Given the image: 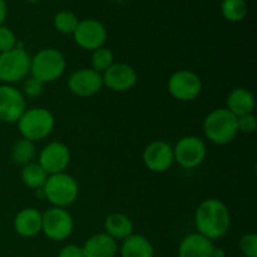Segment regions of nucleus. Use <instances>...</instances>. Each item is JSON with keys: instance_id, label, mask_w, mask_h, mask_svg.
<instances>
[{"instance_id": "2eb2a0df", "label": "nucleus", "mask_w": 257, "mask_h": 257, "mask_svg": "<svg viewBox=\"0 0 257 257\" xmlns=\"http://www.w3.org/2000/svg\"><path fill=\"white\" fill-rule=\"evenodd\" d=\"M103 85L113 92H127L137 84V72L125 63H114L102 73Z\"/></svg>"}, {"instance_id": "7c9ffc66", "label": "nucleus", "mask_w": 257, "mask_h": 257, "mask_svg": "<svg viewBox=\"0 0 257 257\" xmlns=\"http://www.w3.org/2000/svg\"><path fill=\"white\" fill-rule=\"evenodd\" d=\"M58 257H84L82 246H78L75 243H69L60 248Z\"/></svg>"}, {"instance_id": "7ed1b4c3", "label": "nucleus", "mask_w": 257, "mask_h": 257, "mask_svg": "<svg viewBox=\"0 0 257 257\" xmlns=\"http://www.w3.org/2000/svg\"><path fill=\"white\" fill-rule=\"evenodd\" d=\"M67 60L60 50L54 48H44L39 50L30 63V77L35 78L43 84L55 82L65 72Z\"/></svg>"}, {"instance_id": "9b49d317", "label": "nucleus", "mask_w": 257, "mask_h": 257, "mask_svg": "<svg viewBox=\"0 0 257 257\" xmlns=\"http://www.w3.org/2000/svg\"><path fill=\"white\" fill-rule=\"evenodd\" d=\"M27 109V100L22 90L14 85H0V120L4 123H17Z\"/></svg>"}, {"instance_id": "c756f323", "label": "nucleus", "mask_w": 257, "mask_h": 257, "mask_svg": "<svg viewBox=\"0 0 257 257\" xmlns=\"http://www.w3.org/2000/svg\"><path fill=\"white\" fill-rule=\"evenodd\" d=\"M257 128V119L253 113L243 114L237 117V130L238 132H242L245 135H251L256 131Z\"/></svg>"}, {"instance_id": "39448f33", "label": "nucleus", "mask_w": 257, "mask_h": 257, "mask_svg": "<svg viewBox=\"0 0 257 257\" xmlns=\"http://www.w3.org/2000/svg\"><path fill=\"white\" fill-rule=\"evenodd\" d=\"M42 190L45 200L54 207H68L77 201L79 195L77 180L67 172L48 176Z\"/></svg>"}, {"instance_id": "f3484780", "label": "nucleus", "mask_w": 257, "mask_h": 257, "mask_svg": "<svg viewBox=\"0 0 257 257\" xmlns=\"http://www.w3.org/2000/svg\"><path fill=\"white\" fill-rule=\"evenodd\" d=\"M213 241L201 233L195 232L186 236L178 247V257H212Z\"/></svg>"}, {"instance_id": "4be33fe9", "label": "nucleus", "mask_w": 257, "mask_h": 257, "mask_svg": "<svg viewBox=\"0 0 257 257\" xmlns=\"http://www.w3.org/2000/svg\"><path fill=\"white\" fill-rule=\"evenodd\" d=\"M20 177H22L23 183L27 187L33 188V190H39L44 186L45 181H47V172L40 167L38 162H30L28 165L23 166L22 172H20Z\"/></svg>"}, {"instance_id": "423d86ee", "label": "nucleus", "mask_w": 257, "mask_h": 257, "mask_svg": "<svg viewBox=\"0 0 257 257\" xmlns=\"http://www.w3.org/2000/svg\"><path fill=\"white\" fill-rule=\"evenodd\" d=\"M30 63L32 57L22 47L0 53V82L12 85L24 80L30 74Z\"/></svg>"}, {"instance_id": "cd10ccee", "label": "nucleus", "mask_w": 257, "mask_h": 257, "mask_svg": "<svg viewBox=\"0 0 257 257\" xmlns=\"http://www.w3.org/2000/svg\"><path fill=\"white\" fill-rule=\"evenodd\" d=\"M18 47V40L14 32L5 25H0V53L9 52Z\"/></svg>"}, {"instance_id": "4468645a", "label": "nucleus", "mask_w": 257, "mask_h": 257, "mask_svg": "<svg viewBox=\"0 0 257 257\" xmlns=\"http://www.w3.org/2000/svg\"><path fill=\"white\" fill-rule=\"evenodd\" d=\"M142 158L145 166L151 172H166L175 162L173 147L165 141H155L146 147Z\"/></svg>"}, {"instance_id": "a878e982", "label": "nucleus", "mask_w": 257, "mask_h": 257, "mask_svg": "<svg viewBox=\"0 0 257 257\" xmlns=\"http://www.w3.org/2000/svg\"><path fill=\"white\" fill-rule=\"evenodd\" d=\"M90 62H92V69L102 74L110 65L114 64V54L107 47L98 48L93 52Z\"/></svg>"}, {"instance_id": "ddd939ff", "label": "nucleus", "mask_w": 257, "mask_h": 257, "mask_svg": "<svg viewBox=\"0 0 257 257\" xmlns=\"http://www.w3.org/2000/svg\"><path fill=\"white\" fill-rule=\"evenodd\" d=\"M67 84L68 89L77 97H92L102 89V74L92 68H82L69 75Z\"/></svg>"}, {"instance_id": "1a4fd4ad", "label": "nucleus", "mask_w": 257, "mask_h": 257, "mask_svg": "<svg viewBox=\"0 0 257 257\" xmlns=\"http://www.w3.org/2000/svg\"><path fill=\"white\" fill-rule=\"evenodd\" d=\"M74 221L65 208L50 207L42 213V232L49 240L64 241L72 235Z\"/></svg>"}, {"instance_id": "b1692460", "label": "nucleus", "mask_w": 257, "mask_h": 257, "mask_svg": "<svg viewBox=\"0 0 257 257\" xmlns=\"http://www.w3.org/2000/svg\"><path fill=\"white\" fill-rule=\"evenodd\" d=\"M35 155H37V150H35L34 142L24 140V138L18 141L12 148V160L18 165L25 166L33 162Z\"/></svg>"}, {"instance_id": "f8f14e48", "label": "nucleus", "mask_w": 257, "mask_h": 257, "mask_svg": "<svg viewBox=\"0 0 257 257\" xmlns=\"http://www.w3.org/2000/svg\"><path fill=\"white\" fill-rule=\"evenodd\" d=\"M70 151L62 142H50L40 151L38 163L47 175L65 172L70 163Z\"/></svg>"}, {"instance_id": "a211bd4d", "label": "nucleus", "mask_w": 257, "mask_h": 257, "mask_svg": "<svg viewBox=\"0 0 257 257\" xmlns=\"http://www.w3.org/2000/svg\"><path fill=\"white\" fill-rule=\"evenodd\" d=\"M82 248L84 257H115L118 252L117 241L105 232L90 236Z\"/></svg>"}, {"instance_id": "5701e85b", "label": "nucleus", "mask_w": 257, "mask_h": 257, "mask_svg": "<svg viewBox=\"0 0 257 257\" xmlns=\"http://www.w3.org/2000/svg\"><path fill=\"white\" fill-rule=\"evenodd\" d=\"M221 13L228 22L237 23L247 17L248 7L246 0H222Z\"/></svg>"}, {"instance_id": "dca6fc26", "label": "nucleus", "mask_w": 257, "mask_h": 257, "mask_svg": "<svg viewBox=\"0 0 257 257\" xmlns=\"http://www.w3.org/2000/svg\"><path fill=\"white\" fill-rule=\"evenodd\" d=\"M13 225L22 237H34L42 232V212L34 207L23 208L17 213Z\"/></svg>"}, {"instance_id": "412c9836", "label": "nucleus", "mask_w": 257, "mask_h": 257, "mask_svg": "<svg viewBox=\"0 0 257 257\" xmlns=\"http://www.w3.org/2000/svg\"><path fill=\"white\" fill-rule=\"evenodd\" d=\"M104 232L115 241H123L133 233L132 220L123 213H110L104 220Z\"/></svg>"}, {"instance_id": "72a5a7b5", "label": "nucleus", "mask_w": 257, "mask_h": 257, "mask_svg": "<svg viewBox=\"0 0 257 257\" xmlns=\"http://www.w3.org/2000/svg\"><path fill=\"white\" fill-rule=\"evenodd\" d=\"M25 2H28V3H32V4H35V3H39L40 0H25Z\"/></svg>"}, {"instance_id": "c85d7f7f", "label": "nucleus", "mask_w": 257, "mask_h": 257, "mask_svg": "<svg viewBox=\"0 0 257 257\" xmlns=\"http://www.w3.org/2000/svg\"><path fill=\"white\" fill-rule=\"evenodd\" d=\"M44 90V84L42 82H39L35 78L29 77L25 78V82L23 84V94L24 97H29V98H37L39 97L40 94Z\"/></svg>"}, {"instance_id": "2f4dec72", "label": "nucleus", "mask_w": 257, "mask_h": 257, "mask_svg": "<svg viewBox=\"0 0 257 257\" xmlns=\"http://www.w3.org/2000/svg\"><path fill=\"white\" fill-rule=\"evenodd\" d=\"M8 14V5L5 0H0V25H4Z\"/></svg>"}, {"instance_id": "f257e3e1", "label": "nucleus", "mask_w": 257, "mask_h": 257, "mask_svg": "<svg viewBox=\"0 0 257 257\" xmlns=\"http://www.w3.org/2000/svg\"><path fill=\"white\" fill-rule=\"evenodd\" d=\"M197 232L215 241L226 235L231 225V215L227 206L217 198H208L198 205L195 212Z\"/></svg>"}, {"instance_id": "473e14b6", "label": "nucleus", "mask_w": 257, "mask_h": 257, "mask_svg": "<svg viewBox=\"0 0 257 257\" xmlns=\"http://www.w3.org/2000/svg\"><path fill=\"white\" fill-rule=\"evenodd\" d=\"M212 257H225V252L222 251V248H216L213 250Z\"/></svg>"}, {"instance_id": "0eeeda50", "label": "nucleus", "mask_w": 257, "mask_h": 257, "mask_svg": "<svg viewBox=\"0 0 257 257\" xmlns=\"http://www.w3.org/2000/svg\"><path fill=\"white\" fill-rule=\"evenodd\" d=\"M175 162L186 170H192L205 162L207 147L202 138L197 136H186L178 140L173 147Z\"/></svg>"}, {"instance_id": "20e7f679", "label": "nucleus", "mask_w": 257, "mask_h": 257, "mask_svg": "<svg viewBox=\"0 0 257 257\" xmlns=\"http://www.w3.org/2000/svg\"><path fill=\"white\" fill-rule=\"evenodd\" d=\"M17 124L22 137L35 143L47 138L53 132L55 118L47 108L35 107L25 109Z\"/></svg>"}, {"instance_id": "bb28decb", "label": "nucleus", "mask_w": 257, "mask_h": 257, "mask_svg": "<svg viewBox=\"0 0 257 257\" xmlns=\"http://www.w3.org/2000/svg\"><path fill=\"white\" fill-rule=\"evenodd\" d=\"M241 252L245 257H257V235L256 233H245L241 236L240 242Z\"/></svg>"}, {"instance_id": "aec40b11", "label": "nucleus", "mask_w": 257, "mask_h": 257, "mask_svg": "<svg viewBox=\"0 0 257 257\" xmlns=\"http://www.w3.org/2000/svg\"><path fill=\"white\" fill-rule=\"evenodd\" d=\"M119 252L120 257H155V248L150 240L133 233L123 240Z\"/></svg>"}, {"instance_id": "f03ea898", "label": "nucleus", "mask_w": 257, "mask_h": 257, "mask_svg": "<svg viewBox=\"0 0 257 257\" xmlns=\"http://www.w3.org/2000/svg\"><path fill=\"white\" fill-rule=\"evenodd\" d=\"M205 137L215 145H227L237 136V117L226 108L213 109L203 120Z\"/></svg>"}, {"instance_id": "6e6552de", "label": "nucleus", "mask_w": 257, "mask_h": 257, "mask_svg": "<svg viewBox=\"0 0 257 257\" xmlns=\"http://www.w3.org/2000/svg\"><path fill=\"white\" fill-rule=\"evenodd\" d=\"M170 94L180 102L197 99L202 92V80L197 73L190 69H181L173 73L167 83Z\"/></svg>"}, {"instance_id": "9d476101", "label": "nucleus", "mask_w": 257, "mask_h": 257, "mask_svg": "<svg viewBox=\"0 0 257 257\" xmlns=\"http://www.w3.org/2000/svg\"><path fill=\"white\" fill-rule=\"evenodd\" d=\"M107 37L108 33L103 23L97 19H92V18L79 20L74 33H73V38L78 47L85 50H90V52H94L98 48L104 47Z\"/></svg>"}, {"instance_id": "6ab92c4d", "label": "nucleus", "mask_w": 257, "mask_h": 257, "mask_svg": "<svg viewBox=\"0 0 257 257\" xmlns=\"http://www.w3.org/2000/svg\"><path fill=\"white\" fill-rule=\"evenodd\" d=\"M255 98L246 88H235L230 92L226 99V109L230 110L235 117L253 113Z\"/></svg>"}, {"instance_id": "393cba45", "label": "nucleus", "mask_w": 257, "mask_h": 257, "mask_svg": "<svg viewBox=\"0 0 257 257\" xmlns=\"http://www.w3.org/2000/svg\"><path fill=\"white\" fill-rule=\"evenodd\" d=\"M78 23H79V19L70 10H60L54 15V19H53L54 28L62 34H73Z\"/></svg>"}]
</instances>
